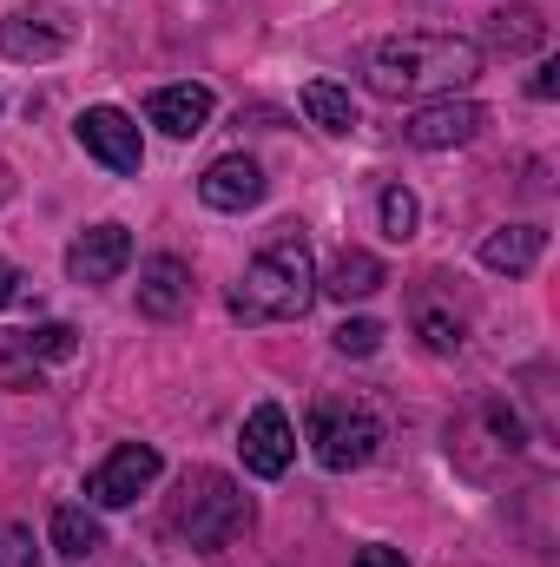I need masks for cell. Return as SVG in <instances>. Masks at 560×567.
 Returning <instances> with one entry per match:
<instances>
[{
    "instance_id": "cell-16",
    "label": "cell",
    "mask_w": 560,
    "mask_h": 567,
    "mask_svg": "<svg viewBox=\"0 0 560 567\" xmlns=\"http://www.w3.org/2000/svg\"><path fill=\"white\" fill-rule=\"evenodd\" d=\"M139 310L158 317V323H172L178 310H191V271L178 258H152L139 271Z\"/></svg>"
},
{
    "instance_id": "cell-6",
    "label": "cell",
    "mask_w": 560,
    "mask_h": 567,
    "mask_svg": "<svg viewBox=\"0 0 560 567\" xmlns=\"http://www.w3.org/2000/svg\"><path fill=\"white\" fill-rule=\"evenodd\" d=\"M409 330L422 337V350H435V357H455L468 343V297L455 290V278L428 271L409 290Z\"/></svg>"
},
{
    "instance_id": "cell-13",
    "label": "cell",
    "mask_w": 560,
    "mask_h": 567,
    "mask_svg": "<svg viewBox=\"0 0 560 567\" xmlns=\"http://www.w3.org/2000/svg\"><path fill=\"white\" fill-rule=\"evenodd\" d=\"M198 198H205L211 212H251V205L265 198V165H258V158H245V152L211 158V165H205V178H198Z\"/></svg>"
},
{
    "instance_id": "cell-27",
    "label": "cell",
    "mask_w": 560,
    "mask_h": 567,
    "mask_svg": "<svg viewBox=\"0 0 560 567\" xmlns=\"http://www.w3.org/2000/svg\"><path fill=\"white\" fill-rule=\"evenodd\" d=\"M356 567H409V561H403V548H363Z\"/></svg>"
},
{
    "instance_id": "cell-20",
    "label": "cell",
    "mask_w": 560,
    "mask_h": 567,
    "mask_svg": "<svg viewBox=\"0 0 560 567\" xmlns=\"http://www.w3.org/2000/svg\"><path fill=\"white\" fill-rule=\"evenodd\" d=\"M303 113H310V126H323V133H336V140L356 126L350 93H343V86H330V80H310V86H303Z\"/></svg>"
},
{
    "instance_id": "cell-9",
    "label": "cell",
    "mask_w": 560,
    "mask_h": 567,
    "mask_svg": "<svg viewBox=\"0 0 560 567\" xmlns=\"http://www.w3.org/2000/svg\"><path fill=\"white\" fill-rule=\"evenodd\" d=\"M488 126V106H475V100H428L409 113V126H403V140L422 145V152H442V145H468L475 133Z\"/></svg>"
},
{
    "instance_id": "cell-4",
    "label": "cell",
    "mask_w": 560,
    "mask_h": 567,
    "mask_svg": "<svg viewBox=\"0 0 560 567\" xmlns=\"http://www.w3.org/2000/svg\"><path fill=\"white\" fill-rule=\"evenodd\" d=\"M172 528L198 555H218V548H231L251 528V495L225 468H185L178 475V495H172Z\"/></svg>"
},
{
    "instance_id": "cell-29",
    "label": "cell",
    "mask_w": 560,
    "mask_h": 567,
    "mask_svg": "<svg viewBox=\"0 0 560 567\" xmlns=\"http://www.w3.org/2000/svg\"><path fill=\"white\" fill-rule=\"evenodd\" d=\"M13 198V165H0V205Z\"/></svg>"
},
{
    "instance_id": "cell-18",
    "label": "cell",
    "mask_w": 560,
    "mask_h": 567,
    "mask_svg": "<svg viewBox=\"0 0 560 567\" xmlns=\"http://www.w3.org/2000/svg\"><path fill=\"white\" fill-rule=\"evenodd\" d=\"M488 47L495 53H535V47H548L541 7H495L488 13Z\"/></svg>"
},
{
    "instance_id": "cell-2",
    "label": "cell",
    "mask_w": 560,
    "mask_h": 567,
    "mask_svg": "<svg viewBox=\"0 0 560 567\" xmlns=\"http://www.w3.org/2000/svg\"><path fill=\"white\" fill-rule=\"evenodd\" d=\"M310 303H317V258H310L297 225H278V238L245 265V278L231 290V317L238 323H283V317H303Z\"/></svg>"
},
{
    "instance_id": "cell-7",
    "label": "cell",
    "mask_w": 560,
    "mask_h": 567,
    "mask_svg": "<svg viewBox=\"0 0 560 567\" xmlns=\"http://www.w3.org/2000/svg\"><path fill=\"white\" fill-rule=\"evenodd\" d=\"M158 449L152 442H120L100 468H93V482H86V495H93V508H133L145 488L158 482Z\"/></svg>"
},
{
    "instance_id": "cell-5",
    "label": "cell",
    "mask_w": 560,
    "mask_h": 567,
    "mask_svg": "<svg viewBox=\"0 0 560 567\" xmlns=\"http://www.w3.org/2000/svg\"><path fill=\"white\" fill-rule=\"evenodd\" d=\"M310 449L330 475H350L383 449V423L370 403H317L310 410Z\"/></svg>"
},
{
    "instance_id": "cell-21",
    "label": "cell",
    "mask_w": 560,
    "mask_h": 567,
    "mask_svg": "<svg viewBox=\"0 0 560 567\" xmlns=\"http://www.w3.org/2000/svg\"><path fill=\"white\" fill-rule=\"evenodd\" d=\"M20 343H27L33 363H66L80 350V330L73 323H40V330H20Z\"/></svg>"
},
{
    "instance_id": "cell-17",
    "label": "cell",
    "mask_w": 560,
    "mask_h": 567,
    "mask_svg": "<svg viewBox=\"0 0 560 567\" xmlns=\"http://www.w3.org/2000/svg\"><path fill=\"white\" fill-rule=\"evenodd\" d=\"M383 284H390L383 258H370V251H356V245H350V251H336V258H330V271L317 278V290H323V297H336V303H356V297H376Z\"/></svg>"
},
{
    "instance_id": "cell-15",
    "label": "cell",
    "mask_w": 560,
    "mask_h": 567,
    "mask_svg": "<svg viewBox=\"0 0 560 567\" xmlns=\"http://www.w3.org/2000/svg\"><path fill=\"white\" fill-rule=\"evenodd\" d=\"M541 251H548V231H541V225H501V231L481 238V265H488L495 278H521V271H535Z\"/></svg>"
},
{
    "instance_id": "cell-1",
    "label": "cell",
    "mask_w": 560,
    "mask_h": 567,
    "mask_svg": "<svg viewBox=\"0 0 560 567\" xmlns=\"http://www.w3.org/2000/svg\"><path fill=\"white\" fill-rule=\"evenodd\" d=\"M481 73V47L462 33H390L370 47V93L383 100H428L455 93Z\"/></svg>"
},
{
    "instance_id": "cell-14",
    "label": "cell",
    "mask_w": 560,
    "mask_h": 567,
    "mask_svg": "<svg viewBox=\"0 0 560 567\" xmlns=\"http://www.w3.org/2000/svg\"><path fill=\"white\" fill-rule=\"evenodd\" d=\"M145 120L158 126V133H172V140H198L205 126H211V86H158L152 100H145Z\"/></svg>"
},
{
    "instance_id": "cell-24",
    "label": "cell",
    "mask_w": 560,
    "mask_h": 567,
    "mask_svg": "<svg viewBox=\"0 0 560 567\" xmlns=\"http://www.w3.org/2000/svg\"><path fill=\"white\" fill-rule=\"evenodd\" d=\"M376 343H383V323L376 317H343L336 323V350L343 357H376Z\"/></svg>"
},
{
    "instance_id": "cell-3",
    "label": "cell",
    "mask_w": 560,
    "mask_h": 567,
    "mask_svg": "<svg viewBox=\"0 0 560 567\" xmlns=\"http://www.w3.org/2000/svg\"><path fill=\"white\" fill-rule=\"evenodd\" d=\"M528 449V423L508 396H475L455 410L448 423V462L468 475V482H501Z\"/></svg>"
},
{
    "instance_id": "cell-28",
    "label": "cell",
    "mask_w": 560,
    "mask_h": 567,
    "mask_svg": "<svg viewBox=\"0 0 560 567\" xmlns=\"http://www.w3.org/2000/svg\"><path fill=\"white\" fill-rule=\"evenodd\" d=\"M528 93H535V100H554L560 93V66H541V73L528 80Z\"/></svg>"
},
{
    "instance_id": "cell-26",
    "label": "cell",
    "mask_w": 560,
    "mask_h": 567,
    "mask_svg": "<svg viewBox=\"0 0 560 567\" xmlns=\"http://www.w3.org/2000/svg\"><path fill=\"white\" fill-rule=\"evenodd\" d=\"M20 297H33V284L20 278V271H7V265H0V303H20Z\"/></svg>"
},
{
    "instance_id": "cell-25",
    "label": "cell",
    "mask_w": 560,
    "mask_h": 567,
    "mask_svg": "<svg viewBox=\"0 0 560 567\" xmlns=\"http://www.w3.org/2000/svg\"><path fill=\"white\" fill-rule=\"evenodd\" d=\"M0 567H40L33 528H20V522H0Z\"/></svg>"
},
{
    "instance_id": "cell-19",
    "label": "cell",
    "mask_w": 560,
    "mask_h": 567,
    "mask_svg": "<svg viewBox=\"0 0 560 567\" xmlns=\"http://www.w3.org/2000/svg\"><path fill=\"white\" fill-rule=\"evenodd\" d=\"M46 535H53V548H60L66 561H93V555L106 548V535H100V522H93V515H86L80 502H66V508H53V528H46Z\"/></svg>"
},
{
    "instance_id": "cell-12",
    "label": "cell",
    "mask_w": 560,
    "mask_h": 567,
    "mask_svg": "<svg viewBox=\"0 0 560 567\" xmlns=\"http://www.w3.org/2000/svg\"><path fill=\"white\" fill-rule=\"evenodd\" d=\"M66 40H73V27L53 13V7H27V13H13V20H0V53L7 60H60L66 53Z\"/></svg>"
},
{
    "instance_id": "cell-11",
    "label": "cell",
    "mask_w": 560,
    "mask_h": 567,
    "mask_svg": "<svg viewBox=\"0 0 560 567\" xmlns=\"http://www.w3.org/2000/svg\"><path fill=\"white\" fill-rule=\"evenodd\" d=\"M133 265V231L126 225H93L66 245V278L73 284H113Z\"/></svg>"
},
{
    "instance_id": "cell-23",
    "label": "cell",
    "mask_w": 560,
    "mask_h": 567,
    "mask_svg": "<svg viewBox=\"0 0 560 567\" xmlns=\"http://www.w3.org/2000/svg\"><path fill=\"white\" fill-rule=\"evenodd\" d=\"M376 212H383V238H396V245H409V238H416V225H422V205H416V192H403V185H390Z\"/></svg>"
},
{
    "instance_id": "cell-22",
    "label": "cell",
    "mask_w": 560,
    "mask_h": 567,
    "mask_svg": "<svg viewBox=\"0 0 560 567\" xmlns=\"http://www.w3.org/2000/svg\"><path fill=\"white\" fill-rule=\"evenodd\" d=\"M40 383H46V363H33L20 337H0V390H40Z\"/></svg>"
},
{
    "instance_id": "cell-8",
    "label": "cell",
    "mask_w": 560,
    "mask_h": 567,
    "mask_svg": "<svg viewBox=\"0 0 560 567\" xmlns=\"http://www.w3.org/2000/svg\"><path fill=\"white\" fill-rule=\"evenodd\" d=\"M73 133H80V145H86V152H93V158H100L106 172H120V178H133V172L145 165L139 126H133V120H126L120 106H86Z\"/></svg>"
},
{
    "instance_id": "cell-10",
    "label": "cell",
    "mask_w": 560,
    "mask_h": 567,
    "mask_svg": "<svg viewBox=\"0 0 560 567\" xmlns=\"http://www.w3.org/2000/svg\"><path fill=\"white\" fill-rule=\"evenodd\" d=\"M238 449H245V468H251V475L278 482L283 468H290V455H297V429H290V416H283L278 403H258V410L245 416Z\"/></svg>"
}]
</instances>
